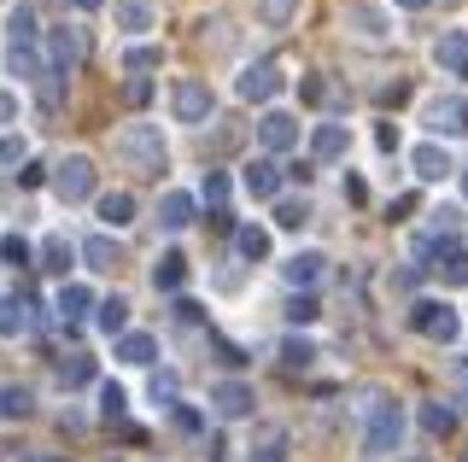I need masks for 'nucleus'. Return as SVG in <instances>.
I'll list each match as a JSON object with an SVG mask.
<instances>
[{
	"mask_svg": "<svg viewBox=\"0 0 468 462\" xmlns=\"http://www.w3.org/2000/svg\"><path fill=\"white\" fill-rule=\"evenodd\" d=\"M282 65H275V59H252V65H246L240 70V82H234V94H240V100H258V106H263V100H275V94H282Z\"/></svg>",
	"mask_w": 468,
	"mask_h": 462,
	"instance_id": "423d86ee",
	"label": "nucleus"
},
{
	"mask_svg": "<svg viewBox=\"0 0 468 462\" xmlns=\"http://www.w3.org/2000/svg\"><path fill=\"white\" fill-rule=\"evenodd\" d=\"M53 194L65 199V205H82L88 194H94V158L88 152H70L53 164Z\"/></svg>",
	"mask_w": 468,
	"mask_h": 462,
	"instance_id": "7ed1b4c3",
	"label": "nucleus"
},
{
	"mask_svg": "<svg viewBox=\"0 0 468 462\" xmlns=\"http://www.w3.org/2000/svg\"><path fill=\"white\" fill-rule=\"evenodd\" d=\"M100 223H106V228H129V223H135V194H123V187H117V194H100Z\"/></svg>",
	"mask_w": 468,
	"mask_h": 462,
	"instance_id": "b1692460",
	"label": "nucleus"
},
{
	"mask_svg": "<svg viewBox=\"0 0 468 462\" xmlns=\"http://www.w3.org/2000/svg\"><path fill=\"white\" fill-rule=\"evenodd\" d=\"M0 257H6L12 269H29V264H36V252H29V240H18V235H6V240H0Z\"/></svg>",
	"mask_w": 468,
	"mask_h": 462,
	"instance_id": "e433bc0d",
	"label": "nucleus"
},
{
	"mask_svg": "<svg viewBox=\"0 0 468 462\" xmlns=\"http://www.w3.org/2000/svg\"><path fill=\"white\" fill-rule=\"evenodd\" d=\"M439 276H445L451 287H468V252H451L445 264H439Z\"/></svg>",
	"mask_w": 468,
	"mask_h": 462,
	"instance_id": "79ce46f5",
	"label": "nucleus"
},
{
	"mask_svg": "<svg viewBox=\"0 0 468 462\" xmlns=\"http://www.w3.org/2000/svg\"><path fill=\"white\" fill-rule=\"evenodd\" d=\"M346 30L357 41H369V47H380V41H392V12L380 6H346Z\"/></svg>",
	"mask_w": 468,
	"mask_h": 462,
	"instance_id": "1a4fd4ad",
	"label": "nucleus"
},
{
	"mask_svg": "<svg viewBox=\"0 0 468 462\" xmlns=\"http://www.w3.org/2000/svg\"><path fill=\"white\" fill-rule=\"evenodd\" d=\"M410 170H416V182H445L457 164H451V152L439 147V141H421V147L410 152Z\"/></svg>",
	"mask_w": 468,
	"mask_h": 462,
	"instance_id": "f8f14e48",
	"label": "nucleus"
},
{
	"mask_svg": "<svg viewBox=\"0 0 468 462\" xmlns=\"http://www.w3.org/2000/svg\"><path fill=\"white\" fill-rule=\"evenodd\" d=\"M346 152H351V129L346 123H316V135H311L316 164H334V158H346Z\"/></svg>",
	"mask_w": 468,
	"mask_h": 462,
	"instance_id": "4468645a",
	"label": "nucleus"
},
{
	"mask_svg": "<svg viewBox=\"0 0 468 462\" xmlns=\"http://www.w3.org/2000/svg\"><path fill=\"white\" fill-rule=\"evenodd\" d=\"M282 445H287V433H282V427H263V445H258V457H252V462H287V457H282Z\"/></svg>",
	"mask_w": 468,
	"mask_h": 462,
	"instance_id": "a19ab883",
	"label": "nucleus"
},
{
	"mask_svg": "<svg viewBox=\"0 0 468 462\" xmlns=\"http://www.w3.org/2000/svg\"><path fill=\"white\" fill-rule=\"evenodd\" d=\"M392 6H404V12H421V6H428V0H392Z\"/></svg>",
	"mask_w": 468,
	"mask_h": 462,
	"instance_id": "6e6d98bb",
	"label": "nucleus"
},
{
	"mask_svg": "<svg viewBox=\"0 0 468 462\" xmlns=\"http://www.w3.org/2000/svg\"><path fill=\"white\" fill-rule=\"evenodd\" d=\"M404 462H428V457H404Z\"/></svg>",
	"mask_w": 468,
	"mask_h": 462,
	"instance_id": "052dcab7",
	"label": "nucleus"
},
{
	"mask_svg": "<svg viewBox=\"0 0 468 462\" xmlns=\"http://www.w3.org/2000/svg\"><path fill=\"white\" fill-rule=\"evenodd\" d=\"M146 398L165 404V410H176V374H170V369H158L153 381H146Z\"/></svg>",
	"mask_w": 468,
	"mask_h": 462,
	"instance_id": "c9c22d12",
	"label": "nucleus"
},
{
	"mask_svg": "<svg viewBox=\"0 0 468 462\" xmlns=\"http://www.w3.org/2000/svg\"><path fill=\"white\" fill-rule=\"evenodd\" d=\"M463 194H468V170H463Z\"/></svg>",
	"mask_w": 468,
	"mask_h": 462,
	"instance_id": "bf43d9fd",
	"label": "nucleus"
},
{
	"mask_svg": "<svg viewBox=\"0 0 468 462\" xmlns=\"http://www.w3.org/2000/svg\"><path fill=\"white\" fill-rule=\"evenodd\" d=\"M94 328L100 334H112V340H123L129 334V299H100V310H94Z\"/></svg>",
	"mask_w": 468,
	"mask_h": 462,
	"instance_id": "412c9836",
	"label": "nucleus"
},
{
	"mask_svg": "<svg viewBox=\"0 0 468 462\" xmlns=\"http://www.w3.org/2000/svg\"><path fill=\"white\" fill-rule=\"evenodd\" d=\"M176 427H182V433H205V415L194 410V404H176Z\"/></svg>",
	"mask_w": 468,
	"mask_h": 462,
	"instance_id": "49530a36",
	"label": "nucleus"
},
{
	"mask_svg": "<svg viewBox=\"0 0 468 462\" xmlns=\"http://www.w3.org/2000/svg\"><path fill=\"white\" fill-rule=\"evenodd\" d=\"M416 281H421V264H404V269H392V287H399V293H410Z\"/></svg>",
	"mask_w": 468,
	"mask_h": 462,
	"instance_id": "8fccbe9b",
	"label": "nucleus"
},
{
	"mask_svg": "<svg viewBox=\"0 0 468 462\" xmlns=\"http://www.w3.org/2000/svg\"><path fill=\"white\" fill-rule=\"evenodd\" d=\"M182 281H187V257H182V252H165V257L153 264V287H158V293H176Z\"/></svg>",
	"mask_w": 468,
	"mask_h": 462,
	"instance_id": "a878e982",
	"label": "nucleus"
},
{
	"mask_svg": "<svg viewBox=\"0 0 468 462\" xmlns=\"http://www.w3.org/2000/svg\"><path fill=\"white\" fill-rule=\"evenodd\" d=\"M24 135H0V164H24Z\"/></svg>",
	"mask_w": 468,
	"mask_h": 462,
	"instance_id": "c03bdc74",
	"label": "nucleus"
},
{
	"mask_svg": "<svg viewBox=\"0 0 468 462\" xmlns=\"http://www.w3.org/2000/svg\"><path fill=\"white\" fill-rule=\"evenodd\" d=\"M304 223H311V205H304V199H282V205H275V228H287V235H299Z\"/></svg>",
	"mask_w": 468,
	"mask_h": 462,
	"instance_id": "72a5a7b5",
	"label": "nucleus"
},
{
	"mask_svg": "<svg viewBox=\"0 0 468 462\" xmlns=\"http://www.w3.org/2000/svg\"><path fill=\"white\" fill-rule=\"evenodd\" d=\"M123 100H129V106H146V100H153V82H146V77H129L123 82Z\"/></svg>",
	"mask_w": 468,
	"mask_h": 462,
	"instance_id": "de8ad7c7",
	"label": "nucleus"
},
{
	"mask_svg": "<svg viewBox=\"0 0 468 462\" xmlns=\"http://www.w3.org/2000/svg\"><path fill=\"white\" fill-rule=\"evenodd\" d=\"M170 111H176V123H187V129H205L211 123V111H217V94H211V82L205 77H182L170 89Z\"/></svg>",
	"mask_w": 468,
	"mask_h": 462,
	"instance_id": "f03ea898",
	"label": "nucleus"
},
{
	"mask_svg": "<svg viewBox=\"0 0 468 462\" xmlns=\"http://www.w3.org/2000/svg\"><path fill=\"white\" fill-rule=\"evenodd\" d=\"M282 176H287V170L275 164V158H252L240 182H246V194H252V199H275V194H282Z\"/></svg>",
	"mask_w": 468,
	"mask_h": 462,
	"instance_id": "2eb2a0df",
	"label": "nucleus"
},
{
	"mask_svg": "<svg viewBox=\"0 0 468 462\" xmlns=\"http://www.w3.org/2000/svg\"><path fill=\"white\" fill-rule=\"evenodd\" d=\"M153 18H158L153 0H112V24H117V30H129V36L153 30Z\"/></svg>",
	"mask_w": 468,
	"mask_h": 462,
	"instance_id": "f3484780",
	"label": "nucleus"
},
{
	"mask_svg": "<svg viewBox=\"0 0 468 462\" xmlns=\"http://www.w3.org/2000/svg\"><path fill=\"white\" fill-rule=\"evenodd\" d=\"M6 70H12L18 82H48V70H53V65H41L36 41H6Z\"/></svg>",
	"mask_w": 468,
	"mask_h": 462,
	"instance_id": "9b49d317",
	"label": "nucleus"
},
{
	"mask_svg": "<svg viewBox=\"0 0 468 462\" xmlns=\"http://www.w3.org/2000/svg\"><path fill=\"white\" fill-rule=\"evenodd\" d=\"M421 123H428L433 135H468V100H463V94H439V100H428Z\"/></svg>",
	"mask_w": 468,
	"mask_h": 462,
	"instance_id": "0eeeda50",
	"label": "nucleus"
},
{
	"mask_svg": "<svg viewBox=\"0 0 468 462\" xmlns=\"http://www.w3.org/2000/svg\"><path fill=\"white\" fill-rule=\"evenodd\" d=\"M421 427H428L433 439H445V433L457 427V410H451V404H439V398H433V404H421Z\"/></svg>",
	"mask_w": 468,
	"mask_h": 462,
	"instance_id": "7c9ffc66",
	"label": "nucleus"
},
{
	"mask_svg": "<svg viewBox=\"0 0 468 462\" xmlns=\"http://www.w3.org/2000/svg\"><path fill=\"white\" fill-rule=\"evenodd\" d=\"M58 94H65V70H48V82H41V106H58Z\"/></svg>",
	"mask_w": 468,
	"mask_h": 462,
	"instance_id": "37998d69",
	"label": "nucleus"
},
{
	"mask_svg": "<svg viewBox=\"0 0 468 462\" xmlns=\"http://www.w3.org/2000/svg\"><path fill=\"white\" fill-rule=\"evenodd\" d=\"M433 65L451 70V77H468V36H463V30H439V41H433Z\"/></svg>",
	"mask_w": 468,
	"mask_h": 462,
	"instance_id": "ddd939ff",
	"label": "nucleus"
},
{
	"mask_svg": "<svg viewBox=\"0 0 468 462\" xmlns=\"http://www.w3.org/2000/svg\"><path fill=\"white\" fill-rule=\"evenodd\" d=\"M410 322H416V334H428L433 345H457V334H463V316L451 305H439V299H421V305L410 310Z\"/></svg>",
	"mask_w": 468,
	"mask_h": 462,
	"instance_id": "39448f33",
	"label": "nucleus"
},
{
	"mask_svg": "<svg viewBox=\"0 0 468 462\" xmlns=\"http://www.w3.org/2000/svg\"><path fill=\"white\" fill-rule=\"evenodd\" d=\"M252 386H246V381H217L211 386V410L217 415H223V422H240V415H252Z\"/></svg>",
	"mask_w": 468,
	"mask_h": 462,
	"instance_id": "9d476101",
	"label": "nucleus"
},
{
	"mask_svg": "<svg viewBox=\"0 0 468 462\" xmlns=\"http://www.w3.org/2000/svg\"><path fill=\"white\" fill-rule=\"evenodd\" d=\"M0 123H18V94L0 89Z\"/></svg>",
	"mask_w": 468,
	"mask_h": 462,
	"instance_id": "603ef678",
	"label": "nucleus"
},
{
	"mask_svg": "<svg viewBox=\"0 0 468 462\" xmlns=\"http://www.w3.org/2000/svg\"><path fill=\"white\" fill-rule=\"evenodd\" d=\"M77 6H82V12H94V6H106V0H77Z\"/></svg>",
	"mask_w": 468,
	"mask_h": 462,
	"instance_id": "13d9d810",
	"label": "nucleus"
},
{
	"mask_svg": "<svg viewBox=\"0 0 468 462\" xmlns=\"http://www.w3.org/2000/svg\"><path fill=\"white\" fill-rule=\"evenodd\" d=\"M100 410H106V415H123V386H117V381L100 386Z\"/></svg>",
	"mask_w": 468,
	"mask_h": 462,
	"instance_id": "a18cd8bd",
	"label": "nucleus"
},
{
	"mask_svg": "<svg viewBox=\"0 0 468 462\" xmlns=\"http://www.w3.org/2000/svg\"><path fill=\"white\" fill-rule=\"evenodd\" d=\"M199 199H205V205H217V211H223V199H229V176H223V170H211V176L199 182Z\"/></svg>",
	"mask_w": 468,
	"mask_h": 462,
	"instance_id": "58836bf2",
	"label": "nucleus"
},
{
	"mask_svg": "<svg viewBox=\"0 0 468 462\" xmlns=\"http://www.w3.org/2000/svg\"><path fill=\"white\" fill-rule=\"evenodd\" d=\"M322 264H328L322 252H292L287 264H282V281L292 287V293H299V287H316L322 281Z\"/></svg>",
	"mask_w": 468,
	"mask_h": 462,
	"instance_id": "a211bd4d",
	"label": "nucleus"
},
{
	"mask_svg": "<svg viewBox=\"0 0 468 462\" xmlns=\"http://www.w3.org/2000/svg\"><path fill=\"white\" fill-rule=\"evenodd\" d=\"M94 381V357L88 352H70L65 363H58V386H88Z\"/></svg>",
	"mask_w": 468,
	"mask_h": 462,
	"instance_id": "c756f323",
	"label": "nucleus"
},
{
	"mask_svg": "<svg viewBox=\"0 0 468 462\" xmlns=\"http://www.w3.org/2000/svg\"><path fill=\"white\" fill-rule=\"evenodd\" d=\"M82 264L100 269V276H112V269L123 264V247H117L112 235H88V240H82Z\"/></svg>",
	"mask_w": 468,
	"mask_h": 462,
	"instance_id": "aec40b11",
	"label": "nucleus"
},
{
	"mask_svg": "<svg viewBox=\"0 0 468 462\" xmlns=\"http://www.w3.org/2000/svg\"><path fill=\"white\" fill-rule=\"evenodd\" d=\"M158 59H165L158 47H129L123 53V70H129V77H141V70H158Z\"/></svg>",
	"mask_w": 468,
	"mask_h": 462,
	"instance_id": "4c0bfd02",
	"label": "nucleus"
},
{
	"mask_svg": "<svg viewBox=\"0 0 468 462\" xmlns=\"http://www.w3.org/2000/svg\"><path fill=\"white\" fill-rule=\"evenodd\" d=\"M12 41H36V6H29V0H18V6H12Z\"/></svg>",
	"mask_w": 468,
	"mask_h": 462,
	"instance_id": "f704fd0d",
	"label": "nucleus"
},
{
	"mask_svg": "<svg viewBox=\"0 0 468 462\" xmlns=\"http://www.w3.org/2000/svg\"><path fill=\"white\" fill-rule=\"evenodd\" d=\"M258 18L270 24V30H287V24L299 18V0H258Z\"/></svg>",
	"mask_w": 468,
	"mask_h": 462,
	"instance_id": "473e14b6",
	"label": "nucleus"
},
{
	"mask_svg": "<svg viewBox=\"0 0 468 462\" xmlns=\"http://www.w3.org/2000/svg\"><path fill=\"white\" fill-rule=\"evenodd\" d=\"M88 310H100V299L88 293L82 281H65V287H58V316H65V322H70V316H88Z\"/></svg>",
	"mask_w": 468,
	"mask_h": 462,
	"instance_id": "393cba45",
	"label": "nucleus"
},
{
	"mask_svg": "<svg viewBox=\"0 0 468 462\" xmlns=\"http://www.w3.org/2000/svg\"><path fill=\"white\" fill-rule=\"evenodd\" d=\"M258 141H263V152H292L299 147V118H292V111H263L258 118Z\"/></svg>",
	"mask_w": 468,
	"mask_h": 462,
	"instance_id": "6e6552de",
	"label": "nucleus"
},
{
	"mask_svg": "<svg viewBox=\"0 0 468 462\" xmlns=\"http://www.w3.org/2000/svg\"><path fill=\"white\" fill-rule=\"evenodd\" d=\"M112 152L123 158L129 170H146V176H158V170H165V158H170L165 135H158V123H123V129L112 135Z\"/></svg>",
	"mask_w": 468,
	"mask_h": 462,
	"instance_id": "f257e3e1",
	"label": "nucleus"
},
{
	"mask_svg": "<svg viewBox=\"0 0 468 462\" xmlns=\"http://www.w3.org/2000/svg\"><path fill=\"white\" fill-rule=\"evenodd\" d=\"M194 205H199L194 194H182V187H170V194L158 199V228H170V235H182V228L194 223Z\"/></svg>",
	"mask_w": 468,
	"mask_h": 462,
	"instance_id": "dca6fc26",
	"label": "nucleus"
},
{
	"mask_svg": "<svg viewBox=\"0 0 468 462\" xmlns=\"http://www.w3.org/2000/svg\"><path fill=\"white\" fill-rule=\"evenodd\" d=\"M29 322H36V305H29L24 293H6V299H0V340H18Z\"/></svg>",
	"mask_w": 468,
	"mask_h": 462,
	"instance_id": "6ab92c4d",
	"label": "nucleus"
},
{
	"mask_svg": "<svg viewBox=\"0 0 468 462\" xmlns=\"http://www.w3.org/2000/svg\"><path fill=\"white\" fill-rule=\"evenodd\" d=\"M18 462H53V457H41V451H29V457H18Z\"/></svg>",
	"mask_w": 468,
	"mask_h": 462,
	"instance_id": "4d7b16f0",
	"label": "nucleus"
},
{
	"mask_svg": "<svg viewBox=\"0 0 468 462\" xmlns=\"http://www.w3.org/2000/svg\"><path fill=\"white\" fill-rule=\"evenodd\" d=\"M211 345H217V357H223L229 369H240V363H246V352H240V345H234V340H223V334H211Z\"/></svg>",
	"mask_w": 468,
	"mask_h": 462,
	"instance_id": "09e8293b",
	"label": "nucleus"
},
{
	"mask_svg": "<svg viewBox=\"0 0 468 462\" xmlns=\"http://www.w3.org/2000/svg\"><path fill=\"white\" fill-rule=\"evenodd\" d=\"M48 53H53V70H65V77H70V65L82 59V41H77V30H53Z\"/></svg>",
	"mask_w": 468,
	"mask_h": 462,
	"instance_id": "cd10ccee",
	"label": "nucleus"
},
{
	"mask_svg": "<svg viewBox=\"0 0 468 462\" xmlns=\"http://www.w3.org/2000/svg\"><path fill=\"white\" fill-rule=\"evenodd\" d=\"M375 147H380V152H399V123H380V129H375Z\"/></svg>",
	"mask_w": 468,
	"mask_h": 462,
	"instance_id": "3c124183",
	"label": "nucleus"
},
{
	"mask_svg": "<svg viewBox=\"0 0 468 462\" xmlns=\"http://www.w3.org/2000/svg\"><path fill=\"white\" fill-rule=\"evenodd\" d=\"M117 357H123L129 369H146L158 357V340L153 334H123V340H117Z\"/></svg>",
	"mask_w": 468,
	"mask_h": 462,
	"instance_id": "bb28decb",
	"label": "nucleus"
},
{
	"mask_svg": "<svg viewBox=\"0 0 468 462\" xmlns=\"http://www.w3.org/2000/svg\"><path fill=\"white\" fill-rule=\"evenodd\" d=\"M29 404H36V393H29V386H0V415H6V422H18V415H29Z\"/></svg>",
	"mask_w": 468,
	"mask_h": 462,
	"instance_id": "2f4dec72",
	"label": "nucleus"
},
{
	"mask_svg": "<svg viewBox=\"0 0 468 462\" xmlns=\"http://www.w3.org/2000/svg\"><path fill=\"white\" fill-rule=\"evenodd\" d=\"M36 257H41V269H48V276H65V269H70V257H82V247H70L65 235H48Z\"/></svg>",
	"mask_w": 468,
	"mask_h": 462,
	"instance_id": "4be33fe9",
	"label": "nucleus"
},
{
	"mask_svg": "<svg viewBox=\"0 0 468 462\" xmlns=\"http://www.w3.org/2000/svg\"><path fill=\"white\" fill-rule=\"evenodd\" d=\"M404 445V410L399 404H380V410L369 415V427H363V451L369 457H392Z\"/></svg>",
	"mask_w": 468,
	"mask_h": 462,
	"instance_id": "20e7f679",
	"label": "nucleus"
},
{
	"mask_svg": "<svg viewBox=\"0 0 468 462\" xmlns=\"http://www.w3.org/2000/svg\"><path fill=\"white\" fill-rule=\"evenodd\" d=\"M176 322H187V328L199 322V305H194V299H182V305H176Z\"/></svg>",
	"mask_w": 468,
	"mask_h": 462,
	"instance_id": "864d4df0",
	"label": "nucleus"
},
{
	"mask_svg": "<svg viewBox=\"0 0 468 462\" xmlns=\"http://www.w3.org/2000/svg\"><path fill=\"white\" fill-rule=\"evenodd\" d=\"M316 316H322V305H316L311 293H292V305H287V322L292 328H299V322H316Z\"/></svg>",
	"mask_w": 468,
	"mask_h": 462,
	"instance_id": "ea45409f",
	"label": "nucleus"
},
{
	"mask_svg": "<svg viewBox=\"0 0 468 462\" xmlns=\"http://www.w3.org/2000/svg\"><path fill=\"white\" fill-rule=\"evenodd\" d=\"M234 252H240L246 264H263V257H270V228L240 223V228H234Z\"/></svg>",
	"mask_w": 468,
	"mask_h": 462,
	"instance_id": "5701e85b",
	"label": "nucleus"
},
{
	"mask_svg": "<svg viewBox=\"0 0 468 462\" xmlns=\"http://www.w3.org/2000/svg\"><path fill=\"white\" fill-rule=\"evenodd\" d=\"M275 357H282V369L292 374V369H311V363H316V345H311V340H299V334H287Z\"/></svg>",
	"mask_w": 468,
	"mask_h": 462,
	"instance_id": "c85d7f7f",
	"label": "nucleus"
},
{
	"mask_svg": "<svg viewBox=\"0 0 468 462\" xmlns=\"http://www.w3.org/2000/svg\"><path fill=\"white\" fill-rule=\"evenodd\" d=\"M299 94H304V100H322V94H328V82H322V77H304Z\"/></svg>",
	"mask_w": 468,
	"mask_h": 462,
	"instance_id": "5fc2aeb1",
	"label": "nucleus"
}]
</instances>
